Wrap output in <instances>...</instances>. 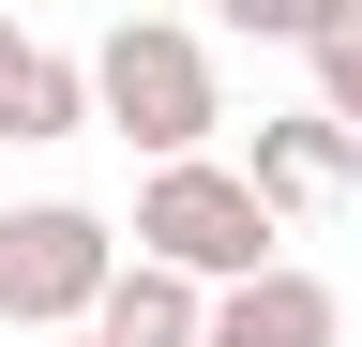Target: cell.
<instances>
[{
	"mask_svg": "<svg viewBox=\"0 0 362 347\" xmlns=\"http://www.w3.org/2000/svg\"><path fill=\"white\" fill-rule=\"evenodd\" d=\"M90 106H106V136H136L151 166H211V121H226L211 46L166 30V16H121L106 46H90Z\"/></svg>",
	"mask_w": 362,
	"mask_h": 347,
	"instance_id": "7a4b0ae2",
	"label": "cell"
},
{
	"mask_svg": "<svg viewBox=\"0 0 362 347\" xmlns=\"http://www.w3.org/2000/svg\"><path fill=\"white\" fill-rule=\"evenodd\" d=\"M272 242H287V227H272V196L242 182V166H151V182H136V257L197 272L211 302H226V287H257V272H287Z\"/></svg>",
	"mask_w": 362,
	"mask_h": 347,
	"instance_id": "3957f363",
	"label": "cell"
},
{
	"mask_svg": "<svg viewBox=\"0 0 362 347\" xmlns=\"http://www.w3.org/2000/svg\"><path fill=\"white\" fill-rule=\"evenodd\" d=\"M136 272L106 211H76V196H30V211H0V332H30V347H76V332H106V287Z\"/></svg>",
	"mask_w": 362,
	"mask_h": 347,
	"instance_id": "6da1fadb",
	"label": "cell"
},
{
	"mask_svg": "<svg viewBox=\"0 0 362 347\" xmlns=\"http://www.w3.org/2000/svg\"><path fill=\"white\" fill-rule=\"evenodd\" d=\"M76 347H90V332H76Z\"/></svg>",
	"mask_w": 362,
	"mask_h": 347,
	"instance_id": "9c48e42d",
	"label": "cell"
},
{
	"mask_svg": "<svg viewBox=\"0 0 362 347\" xmlns=\"http://www.w3.org/2000/svg\"><path fill=\"white\" fill-rule=\"evenodd\" d=\"M332 332H347V302H332V272H302V257L211 302V347H332Z\"/></svg>",
	"mask_w": 362,
	"mask_h": 347,
	"instance_id": "8992f818",
	"label": "cell"
},
{
	"mask_svg": "<svg viewBox=\"0 0 362 347\" xmlns=\"http://www.w3.org/2000/svg\"><path fill=\"white\" fill-rule=\"evenodd\" d=\"M90 347H211V287L166 272V257H136V272L106 287V332Z\"/></svg>",
	"mask_w": 362,
	"mask_h": 347,
	"instance_id": "52a82bcc",
	"label": "cell"
},
{
	"mask_svg": "<svg viewBox=\"0 0 362 347\" xmlns=\"http://www.w3.org/2000/svg\"><path fill=\"white\" fill-rule=\"evenodd\" d=\"M90 61H61L45 30H16L0 16V151H61V136H90Z\"/></svg>",
	"mask_w": 362,
	"mask_h": 347,
	"instance_id": "5b68a950",
	"label": "cell"
},
{
	"mask_svg": "<svg viewBox=\"0 0 362 347\" xmlns=\"http://www.w3.org/2000/svg\"><path fill=\"white\" fill-rule=\"evenodd\" d=\"M242 182L272 196V227H302V211H347L362 136H347L332 106H272V121H257V151H242Z\"/></svg>",
	"mask_w": 362,
	"mask_h": 347,
	"instance_id": "277c9868",
	"label": "cell"
},
{
	"mask_svg": "<svg viewBox=\"0 0 362 347\" xmlns=\"http://www.w3.org/2000/svg\"><path fill=\"white\" fill-rule=\"evenodd\" d=\"M302 61H317V106L362 136V0H332V16H317V46H302Z\"/></svg>",
	"mask_w": 362,
	"mask_h": 347,
	"instance_id": "ba28073f",
	"label": "cell"
}]
</instances>
